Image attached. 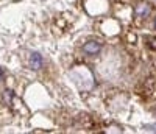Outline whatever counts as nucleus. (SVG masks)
<instances>
[{"label": "nucleus", "instance_id": "obj_1", "mask_svg": "<svg viewBox=\"0 0 156 134\" xmlns=\"http://www.w3.org/2000/svg\"><path fill=\"white\" fill-rule=\"evenodd\" d=\"M100 50H101V44L98 41H87L83 45V51L86 55H98Z\"/></svg>", "mask_w": 156, "mask_h": 134}, {"label": "nucleus", "instance_id": "obj_5", "mask_svg": "<svg viewBox=\"0 0 156 134\" xmlns=\"http://www.w3.org/2000/svg\"><path fill=\"white\" fill-rule=\"evenodd\" d=\"M154 28H156V22H154Z\"/></svg>", "mask_w": 156, "mask_h": 134}, {"label": "nucleus", "instance_id": "obj_4", "mask_svg": "<svg viewBox=\"0 0 156 134\" xmlns=\"http://www.w3.org/2000/svg\"><path fill=\"white\" fill-rule=\"evenodd\" d=\"M2 75H3V73H2V70H0V78H2Z\"/></svg>", "mask_w": 156, "mask_h": 134}, {"label": "nucleus", "instance_id": "obj_3", "mask_svg": "<svg viewBox=\"0 0 156 134\" xmlns=\"http://www.w3.org/2000/svg\"><path fill=\"white\" fill-rule=\"evenodd\" d=\"M150 11H151L150 5H148L147 2H142V3H139V5L136 6V16H139V17H147V16L150 14Z\"/></svg>", "mask_w": 156, "mask_h": 134}, {"label": "nucleus", "instance_id": "obj_2", "mask_svg": "<svg viewBox=\"0 0 156 134\" xmlns=\"http://www.w3.org/2000/svg\"><path fill=\"white\" fill-rule=\"evenodd\" d=\"M30 67L33 70H39L42 67V56L39 55V53H31V56H30Z\"/></svg>", "mask_w": 156, "mask_h": 134}]
</instances>
